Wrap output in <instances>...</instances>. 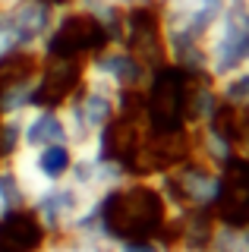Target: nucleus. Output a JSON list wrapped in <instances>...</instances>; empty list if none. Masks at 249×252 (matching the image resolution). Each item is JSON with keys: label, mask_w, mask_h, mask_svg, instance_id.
<instances>
[{"label": "nucleus", "mask_w": 249, "mask_h": 252, "mask_svg": "<svg viewBox=\"0 0 249 252\" xmlns=\"http://www.w3.org/2000/svg\"><path fill=\"white\" fill-rule=\"evenodd\" d=\"M164 199L152 186H126L114 189L101 199L98 218L107 240H149L164 224Z\"/></svg>", "instance_id": "1"}, {"label": "nucleus", "mask_w": 249, "mask_h": 252, "mask_svg": "<svg viewBox=\"0 0 249 252\" xmlns=\"http://www.w3.org/2000/svg\"><path fill=\"white\" fill-rule=\"evenodd\" d=\"M107 41V32L101 29V22L89 13H66L60 22H54L48 38H44V51L48 57H66L79 60L82 54L95 51Z\"/></svg>", "instance_id": "2"}, {"label": "nucleus", "mask_w": 249, "mask_h": 252, "mask_svg": "<svg viewBox=\"0 0 249 252\" xmlns=\"http://www.w3.org/2000/svg\"><path fill=\"white\" fill-rule=\"evenodd\" d=\"M38 220H41L44 230H57V227L63 224H73L76 218H79V192H76L73 186L69 189H54L48 186L41 195H38Z\"/></svg>", "instance_id": "3"}, {"label": "nucleus", "mask_w": 249, "mask_h": 252, "mask_svg": "<svg viewBox=\"0 0 249 252\" xmlns=\"http://www.w3.org/2000/svg\"><path fill=\"white\" fill-rule=\"evenodd\" d=\"M66 139L69 136H66V126L60 120V114H54L48 107L35 110V114L22 123V145H29V148L60 145V142H66Z\"/></svg>", "instance_id": "4"}, {"label": "nucleus", "mask_w": 249, "mask_h": 252, "mask_svg": "<svg viewBox=\"0 0 249 252\" xmlns=\"http://www.w3.org/2000/svg\"><path fill=\"white\" fill-rule=\"evenodd\" d=\"M32 164L44 180H60L69 170V164H73V155H69V148L63 142H60V145H44V148H38Z\"/></svg>", "instance_id": "5"}, {"label": "nucleus", "mask_w": 249, "mask_h": 252, "mask_svg": "<svg viewBox=\"0 0 249 252\" xmlns=\"http://www.w3.org/2000/svg\"><path fill=\"white\" fill-rule=\"evenodd\" d=\"M221 98L227 104H237V107H246L249 104V66L237 69L233 76H227L221 82Z\"/></svg>", "instance_id": "6"}, {"label": "nucleus", "mask_w": 249, "mask_h": 252, "mask_svg": "<svg viewBox=\"0 0 249 252\" xmlns=\"http://www.w3.org/2000/svg\"><path fill=\"white\" fill-rule=\"evenodd\" d=\"M114 6H133V3H142V0H111Z\"/></svg>", "instance_id": "7"}, {"label": "nucleus", "mask_w": 249, "mask_h": 252, "mask_svg": "<svg viewBox=\"0 0 249 252\" xmlns=\"http://www.w3.org/2000/svg\"><path fill=\"white\" fill-rule=\"evenodd\" d=\"M41 3H51V6H57V3H66V0H41Z\"/></svg>", "instance_id": "8"}, {"label": "nucleus", "mask_w": 249, "mask_h": 252, "mask_svg": "<svg viewBox=\"0 0 249 252\" xmlns=\"http://www.w3.org/2000/svg\"><path fill=\"white\" fill-rule=\"evenodd\" d=\"M186 252H212V249H186Z\"/></svg>", "instance_id": "9"}]
</instances>
